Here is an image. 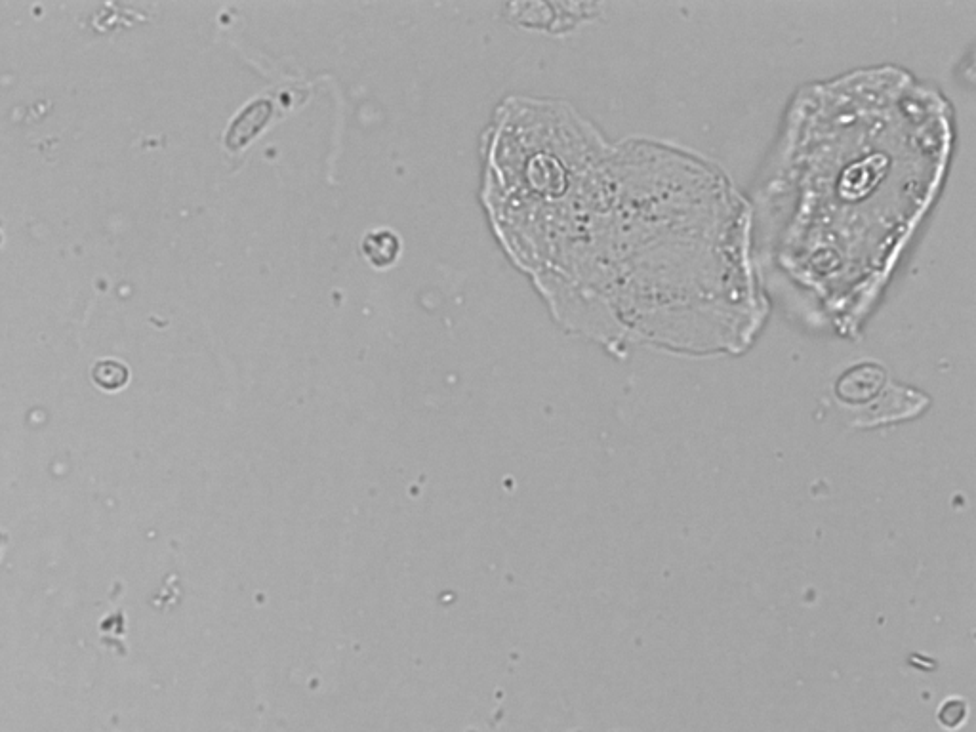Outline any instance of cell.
I'll list each match as a JSON object with an SVG mask.
<instances>
[{
	"instance_id": "cell-1",
	"label": "cell",
	"mask_w": 976,
	"mask_h": 732,
	"mask_svg": "<svg viewBox=\"0 0 976 732\" xmlns=\"http://www.w3.org/2000/svg\"><path fill=\"white\" fill-rule=\"evenodd\" d=\"M883 380H885L883 370L874 368V366H862V368L851 370L843 376L841 384L837 386V393L845 401H854V403L864 401V399H870L874 393H877V389L881 387Z\"/></svg>"
},
{
	"instance_id": "cell-2",
	"label": "cell",
	"mask_w": 976,
	"mask_h": 732,
	"mask_svg": "<svg viewBox=\"0 0 976 732\" xmlns=\"http://www.w3.org/2000/svg\"><path fill=\"white\" fill-rule=\"evenodd\" d=\"M92 378L107 391H117L128 382V368L121 361L102 359L92 368Z\"/></svg>"
},
{
	"instance_id": "cell-3",
	"label": "cell",
	"mask_w": 976,
	"mask_h": 732,
	"mask_svg": "<svg viewBox=\"0 0 976 732\" xmlns=\"http://www.w3.org/2000/svg\"><path fill=\"white\" fill-rule=\"evenodd\" d=\"M965 715H967V706L963 700H950L946 702L942 708H940V713H938V719L940 723L946 727V729H957L963 721H965Z\"/></svg>"
}]
</instances>
